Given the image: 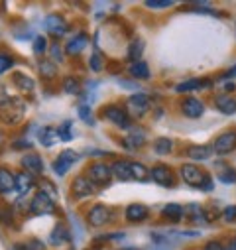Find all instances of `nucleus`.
I'll return each mask as SVG.
<instances>
[{
  "mask_svg": "<svg viewBox=\"0 0 236 250\" xmlns=\"http://www.w3.org/2000/svg\"><path fill=\"white\" fill-rule=\"evenodd\" d=\"M24 114H26V103L18 97H12L4 106H0V120L4 124H10V126L20 124Z\"/></svg>",
  "mask_w": 236,
  "mask_h": 250,
  "instance_id": "f257e3e1",
  "label": "nucleus"
},
{
  "mask_svg": "<svg viewBox=\"0 0 236 250\" xmlns=\"http://www.w3.org/2000/svg\"><path fill=\"white\" fill-rule=\"evenodd\" d=\"M100 116L108 122H112L118 128H130L132 126V116L128 114L126 108L118 106V104H106L104 108H100Z\"/></svg>",
  "mask_w": 236,
  "mask_h": 250,
  "instance_id": "f03ea898",
  "label": "nucleus"
},
{
  "mask_svg": "<svg viewBox=\"0 0 236 250\" xmlns=\"http://www.w3.org/2000/svg\"><path fill=\"white\" fill-rule=\"evenodd\" d=\"M55 211H57V207L53 203V197H49V193H45L41 189L30 201V213L32 215H38V217H41V215H55Z\"/></svg>",
  "mask_w": 236,
  "mask_h": 250,
  "instance_id": "7ed1b4c3",
  "label": "nucleus"
},
{
  "mask_svg": "<svg viewBox=\"0 0 236 250\" xmlns=\"http://www.w3.org/2000/svg\"><path fill=\"white\" fill-rule=\"evenodd\" d=\"M95 185H108L110 177H112V169L110 166L102 164V162H93L89 167H87V173H85Z\"/></svg>",
  "mask_w": 236,
  "mask_h": 250,
  "instance_id": "20e7f679",
  "label": "nucleus"
},
{
  "mask_svg": "<svg viewBox=\"0 0 236 250\" xmlns=\"http://www.w3.org/2000/svg\"><path fill=\"white\" fill-rule=\"evenodd\" d=\"M110 219H112V211H110L106 205L97 203V205H93V207L87 211V223H89L91 227H95V229L108 225Z\"/></svg>",
  "mask_w": 236,
  "mask_h": 250,
  "instance_id": "39448f33",
  "label": "nucleus"
},
{
  "mask_svg": "<svg viewBox=\"0 0 236 250\" xmlns=\"http://www.w3.org/2000/svg\"><path fill=\"white\" fill-rule=\"evenodd\" d=\"M126 110H128L130 116L140 118V116H144V114L150 110V99H148L144 93H136V95L128 97V101H126Z\"/></svg>",
  "mask_w": 236,
  "mask_h": 250,
  "instance_id": "423d86ee",
  "label": "nucleus"
},
{
  "mask_svg": "<svg viewBox=\"0 0 236 250\" xmlns=\"http://www.w3.org/2000/svg\"><path fill=\"white\" fill-rule=\"evenodd\" d=\"M93 193H95V183L87 175H77L71 181V195L75 199H85V197H91Z\"/></svg>",
  "mask_w": 236,
  "mask_h": 250,
  "instance_id": "0eeeda50",
  "label": "nucleus"
},
{
  "mask_svg": "<svg viewBox=\"0 0 236 250\" xmlns=\"http://www.w3.org/2000/svg\"><path fill=\"white\" fill-rule=\"evenodd\" d=\"M77 158H79L77 152H73V150H63L61 154L55 158V162H53V171H55L57 175H65L67 169H71V166L77 162Z\"/></svg>",
  "mask_w": 236,
  "mask_h": 250,
  "instance_id": "6e6552de",
  "label": "nucleus"
},
{
  "mask_svg": "<svg viewBox=\"0 0 236 250\" xmlns=\"http://www.w3.org/2000/svg\"><path fill=\"white\" fill-rule=\"evenodd\" d=\"M234 148H236V130H228V132L220 134V136L215 140V146H213L215 154H218V156H226V154H230Z\"/></svg>",
  "mask_w": 236,
  "mask_h": 250,
  "instance_id": "1a4fd4ad",
  "label": "nucleus"
},
{
  "mask_svg": "<svg viewBox=\"0 0 236 250\" xmlns=\"http://www.w3.org/2000/svg\"><path fill=\"white\" fill-rule=\"evenodd\" d=\"M45 28L49 34H53L55 38H61L63 34H67L69 30V24L65 22V18L61 14H49L45 18Z\"/></svg>",
  "mask_w": 236,
  "mask_h": 250,
  "instance_id": "9d476101",
  "label": "nucleus"
},
{
  "mask_svg": "<svg viewBox=\"0 0 236 250\" xmlns=\"http://www.w3.org/2000/svg\"><path fill=\"white\" fill-rule=\"evenodd\" d=\"M150 177L157 185H163V187H173L175 185V175H173V171L167 166H156V167H152L150 169Z\"/></svg>",
  "mask_w": 236,
  "mask_h": 250,
  "instance_id": "9b49d317",
  "label": "nucleus"
},
{
  "mask_svg": "<svg viewBox=\"0 0 236 250\" xmlns=\"http://www.w3.org/2000/svg\"><path fill=\"white\" fill-rule=\"evenodd\" d=\"M205 175H207V173H203V169L197 167L195 164H185V166H181V177H183V181L189 183V185H193V187H199V185L203 183Z\"/></svg>",
  "mask_w": 236,
  "mask_h": 250,
  "instance_id": "f8f14e48",
  "label": "nucleus"
},
{
  "mask_svg": "<svg viewBox=\"0 0 236 250\" xmlns=\"http://www.w3.org/2000/svg\"><path fill=\"white\" fill-rule=\"evenodd\" d=\"M124 217H126L128 223H142V221H146L150 217V209L146 205H142V203H132V205L126 207Z\"/></svg>",
  "mask_w": 236,
  "mask_h": 250,
  "instance_id": "ddd939ff",
  "label": "nucleus"
},
{
  "mask_svg": "<svg viewBox=\"0 0 236 250\" xmlns=\"http://www.w3.org/2000/svg\"><path fill=\"white\" fill-rule=\"evenodd\" d=\"M181 112L185 116H189V118H199L205 112V104L197 97H189V99H185L181 103Z\"/></svg>",
  "mask_w": 236,
  "mask_h": 250,
  "instance_id": "4468645a",
  "label": "nucleus"
},
{
  "mask_svg": "<svg viewBox=\"0 0 236 250\" xmlns=\"http://www.w3.org/2000/svg\"><path fill=\"white\" fill-rule=\"evenodd\" d=\"M22 167H24V171H28V173H39L41 175V171H43V160L39 158V154H24L22 156Z\"/></svg>",
  "mask_w": 236,
  "mask_h": 250,
  "instance_id": "2eb2a0df",
  "label": "nucleus"
},
{
  "mask_svg": "<svg viewBox=\"0 0 236 250\" xmlns=\"http://www.w3.org/2000/svg\"><path fill=\"white\" fill-rule=\"evenodd\" d=\"M132 162L128 160H116L110 169H112V175L118 179V181H132V169H130Z\"/></svg>",
  "mask_w": 236,
  "mask_h": 250,
  "instance_id": "dca6fc26",
  "label": "nucleus"
},
{
  "mask_svg": "<svg viewBox=\"0 0 236 250\" xmlns=\"http://www.w3.org/2000/svg\"><path fill=\"white\" fill-rule=\"evenodd\" d=\"M16 189V175L8 169L0 166V195H6Z\"/></svg>",
  "mask_w": 236,
  "mask_h": 250,
  "instance_id": "f3484780",
  "label": "nucleus"
},
{
  "mask_svg": "<svg viewBox=\"0 0 236 250\" xmlns=\"http://www.w3.org/2000/svg\"><path fill=\"white\" fill-rule=\"evenodd\" d=\"M211 85H213V81H209V79H189V81H183V83L177 85L175 91L177 93H191V91H199V89L211 87Z\"/></svg>",
  "mask_w": 236,
  "mask_h": 250,
  "instance_id": "a211bd4d",
  "label": "nucleus"
},
{
  "mask_svg": "<svg viewBox=\"0 0 236 250\" xmlns=\"http://www.w3.org/2000/svg\"><path fill=\"white\" fill-rule=\"evenodd\" d=\"M87 43H89V36L87 34H77V36H73L69 40V43L65 45V51L69 55H77V53H81L87 47Z\"/></svg>",
  "mask_w": 236,
  "mask_h": 250,
  "instance_id": "6ab92c4d",
  "label": "nucleus"
},
{
  "mask_svg": "<svg viewBox=\"0 0 236 250\" xmlns=\"http://www.w3.org/2000/svg\"><path fill=\"white\" fill-rule=\"evenodd\" d=\"M12 83H14V85L18 87V91H22V93H32L34 87H36L34 79H32L30 75H26V73H20V71H14V73H12Z\"/></svg>",
  "mask_w": 236,
  "mask_h": 250,
  "instance_id": "aec40b11",
  "label": "nucleus"
},
{
  "mask_svg": "<svg viewBox=\"0 0 236 250\" xmlns=\"http://www.w3.org/2000/svg\"><path fill=\"white\" fill-rule=\"evenodd\" d=\"M34 185H36V179H34L32 173H28V171H20V173L16 175V191H20V193H28Z\"/></svg>",
  "mask_w": 236,
  "mask_h": 250,
  "instance_id": "412c9836",
  "label": "nucleus"
},
{
  "mask_svg": "<svg viewBox=\"0 0 236 250\" xmlns=\"http://www.w3.org/2000/svg\"><path fill=\"white\" fill-rule=\"evenodd\" d=\"M161 215H163L167 221L177 223V221H181V219H183L185 209H183L181 205H177V203H169V205H165V207L161 209Z\"/></svg>",
  "mask_w": 236,
  "mask_h": 250,
  "instance_id": "4be33fe9",
  "label": "nucleus"
},
{
  "mask_svg": "<svg viewBox=\"0 0 236 250\" xmlns=\"http://www.w3.org/2000/svg\"><path fill=\"white\" fill-rule=\"evenodd\" d=\"M38 69H39V75L43 79H55L57 77V65H55V61H51V59H39Z\"/></svg>",
  "mask_w": 236,
  "mask_h": 250,
  "instance_id": "5701e85b",
  "label": "nucleus"
},
{
  "mask_svg": "<svg viewBox=\"0 0 236 250\" xmlns=\"http://www.w3.org/2000/svg\"><path fill=\"white\" fill-rule=\"evenodd\" d=\"M185 154H187L189 158L197 160V162H203V160H207V158L213 154V148H209V146H189V148L185 150Z\"/></svg>",
  "mask_w": 236,
  "mask_h": 250,
  "instance_id": "b1692460",
  "label": "nucleus"
},
{
  "mask_svg": "<svg viewBox=\"0 0 236 250\" xmlns=\"http://www.w3.org/2000/svg\"><path fill=\"white\" fill-rule=\"evenodd\" d=\"M130 77L132 79H150V67L144 61H136L130 65Z\"/></svg>",
  "mask_w": 236,
  "mask_h": 250,
  "instance_id": "393cba45",
  "label": "nucleus"
},
{
  "mask_svg": "<svg viewBox=\"0 0 236 250\" xmlns=\"http://www.w3.org/2000/svg\"><path fill=\"white\" fill-rule=\"evenodd\" d=\"M130 169H132V179H134V181H140V183L148 181V177H150V169H148L144 164H140V162H132Z\"/></svg>",
  "mask_w": 236,
  "mask_h": 250,
  "instance_id": "a878e982",
  "label": "nucleus"
},
{
  "mask_svg": "<svg viewBox=\"0 0 236 250\" xmlns=\"http://www.w3.org/2000/svg\"><path fill=\"white\" fill-rule=\"evenodd\" d=\"M51 240L55 244H61V242H69L71 240V234H69V229L63 225V223H59L55 229H53V234H51Z\"/></svg>",
  "mask_w": 236,
  "mask_h": 250,
  "instance_id": "bb28decb",
  "label": "nucleus"
},
{
  "mask_svg": "<svg viewBox=\"0 0 236 250\" xmlns=\"http://www.w3.org/2000/svg\"><path fill=\"white\" fill-rule=\"evenodd\" d=\"M0 225L6 227V229H12L16 225V215L10 207L6 205H0Z\"/></svg>",
  "mask_w": 236,
  "mask_h": 250,
  "instance_id": "cd10ccee",
  "label": "nucleus"
},
{
  "mask_svg": "<svg viewBox=\"0 0 236 250\" xmlns=\"http://www.w3.org/2000/svg\"><path fill=\"white\" fill-rule=\"evenodd\" d=\"M215 104H216V108H218L222 114H234V112H236V103H234V99H228V97H216Z\"/></svg>",
  "mask_w": 236,
  "mask_h": 250,
  "instance_id": "c85d7f7f",
  "label": "nucleus"
},
{
  "mask_svg": "<svg viewBox=\"0 0 236 250\" xmlns=\"http://www.w3.org/2000/svg\"><path fill=\"white\" fill-rule=\"evenodd\" d=\"M61 87H63V91H65L67 95H79V93H81V83H79V79L73 77V75H67V77L63 79Z\"/></svg>",
  "mask_w": 236,
  "mask_h": 250,
  "instance_id": "c756f323",
  "label": "nucleus"
},
{
  "mask_svg": "<svg viewBox=\"0 0 236 250\" xmlns=\"http://www.w3.org/2000/svg\"><path fill=\"white\" fill-rule=\"evenodd\" d=\"M39 142L43 144V146H53V142H55V136H57V130L55 128H51V126H43V128H39Z\"/></svg>",
  "mask_w": 236,
  "mask_h": 250,
  "instance_id": "7c9ffc66",
  "label": "nucleus"
},
{
  "mask_svg": "<svg viewBox=\"0 0 236 250\" xmlns=\"http://www.w3.org/2000/svg\"><path fill=\"white\" fill-rule=\"evenodd\" d=\"M144 51V42L142 40H134L128 47V59L132 61V63H136V61H140V55Z\"/></svg>",
  "mask_w": 236,
  "mask_h": 250,
  "instance_id": "2f4dec72",
  "label": "nucleus"
},
{
  "mask_svg": "<svg viewBox=\"0 0 236 250\" xmlns=\"http://www.w3.org/2000/svg\"><path fill=\"white\" fill-rule=\"evenodd\" d=\"M171 148H173L171 138H157L156 144H154V152L159 154V156H167L171 152Z\"/></svg>",
  "mask_w": 236,
  "mask_h": 250,
  "instance_id": "473e14b6",
  "label": "nucleus"
},
{
  "mask_svg": "<svg viewBox=\"0 0 236 250\" xmlns=\"http://www.w3.org/2000/svg\"><path fill=\"white\" fill-rule=\"evenodd\" d=\"M55 130H57V136L61 138L63 142H69L71 140V120H65L61 126H57Z\"/></svg>",
  "mask_w": 236,
  "mask_h": 250,
  "instance_id": "72a5a7b5",
  "label": "nucleus"
},
{
  "mask_svg": "<svg viewBox=\"0 0 236 250\" xmlns=\"http://www.w3.org/2000/svg\"><path fill=\"white\" fill-rule=\"evenodd\" d=\"M32 49H34L36 55H43L45 49H47V40H45V36H36V38H34V45H32Z\"/></svg>",
  "mask_w": 236,
  "mask_h": 250,
  "instance_id": "f704fd0d",
  "label": "nucleus"
},
{
  "mask_svg": "<svg viewBox=\"0 0 236 250\" xmlns=\"http://www.w3.org/2000/svg\"><path fill=\"white\" fill-rule=\"evenodd\" d=\"M12 65H14V57L10 53H0V75L8 71Z\"/></svg>",
  "mask_w": 236,
  "mask_h": 250,
  "instance_id": "c9c22d12",
  "label": "nucleus"
},
{
  "mask_svg": "<svg viewBox=\"0 0 236 250\" xmlns=\"http://www.w3.org/2000/svg\"><path fill=\"white\" fill-rule=\"evenodd\" d=\"M102 55H100V51H95L93 55H91V59H89V65H91V69L93 71H100L102 69Z\"/></svg>",
  "mask_w": 236,
  "mask_h": 250,
  "instance_id": "e433bc0d",
  "label": "nucleus"
},
{
  "mask_svg": "<svg viewBox=\"0 0 236 250\" xmlns=\"http://www.w3.org/2000/svg\"><path fill=\"white\" fill-rule=\"evenodd\" d=\"M171 4H173L171 0H148V2H146L148 8H167Z\"/></svg>",
  "mask_w": 236,
  "mask_h": 250,
  "instance_id": "4c0bfd02",
  "label": "nucleus"
},
{
  "mask_svg": "<svg viewBox=\"0 0 236 250\" xmlns=\"http://www.w3.org/2000/svg\"><path fill=\"white\" fill-rule=\"evenodd\" d=\"M79 116H81L85 122L95 124V122H93V116H91V106H89V104H81V106H79Z\"/></svg>",
  "mask_w": 236,
  "mask_h": 250,
  "instance_id": "58836bf2",
  "label": "nucleus"
},
{
  "mask_svg": "<svg viewBox=\"0 0 236 250\" xmlns=\"http://www.w3.org/2000/svg\"><path fill=\"white\" fill-rule=\"evenodd\" d=\"M218 179H220L222 183H234V181H236V171L228 167V171H222V173L218 175Z\"/></svg>",
  "mask_w": 236,
  "mask_h": 250,
  "instance_id": "ea45409f",
  "label": "nucleus"
},
{
  "mask_svg": "<svg viewBox=\"0 0 236 250\" xmlns=\"http://www.w3.org/2000/svg\"><path fill=\"white\" fill-rule=\"evenodd\" d=\"M222 217H224L226 223H234V221H236V205L226 207V209L222 211Z\"/></svg>",
  "mask_w": 236,
  "mask_h": 250,
  "instance_id": "a19ab883",
  "label": "nucleus"
},
{
  "mask_svg": "<svg viewBox=\"0 0 236 250\" xmlns=\"http://www.w3.org/2000/svg\"><path fill=\"white\" fill-rule=\"evenodd\" d=\"M51 55L57 57V61H65V53H63V49H61V45H59V43L51 45Z\"/></svg>",
  "mask_w": 236,
  "mask_h": 250,
  "instance_id": "79ce46f5",
  "label": "nucleus"
},
{
  "mask_svg": "<svg viewBox=\"0 0 236 250\" xmlns=\"http://www.w3.org/2000/svg\"><path fill=\"white\" fill-rule=\"evenodd\" d=\"M213 179H211V175H205V179H203V183L199 185V189H203V191H213Z\"/></svg>",
  "mask_w": 236,
  "mask_h": 250,
  "instance_id": "37998d69",
  "label": "nucleus"
},
{
  "mask_svg": "<svg viewBox=\"0 0 236 250\" xmlns=\"http://www.w3.org/2000/svg\"><path fill=\"white\" fill-rule=\"evenodd\" d=\"M24 148L30 150L32 148V142L30 140H20V142H14L12 144V150H24Z\"/></svg>",
  "mask_w": 236,
  "mask_h": 250,
  "instance_id": "c03bdc74",
  "label": "nucleus"
},
{
  "mask_svg": "<svg viewBox=\"0 0 236 250\" xmlns=\"http://www.w3.org/2000/svg\"><path fill=\"white\" fill-rule=\"evenodd\" d=\"M203 250H226V248H224L220 242L211 240V242H207V244H205V248H203Z\"/></svg>",
  "mask_w": 236,
  "mask_h": 250,
  "instance_id": "a18cd8bd",
  "label": "nucleus"
},
{
  "mask_svg": "<svg viewBox=\"0 0 236 250\" xmlns=\"http://www.w3.org/2000/svg\"><path fill=\"white\" fill-rule=\"evenodd\" d=\"M10 99H12V97H10V95L4 91V87H0V106H4V104L10 101Z\"/></svg>",
  "mask_w": 236,
  "mask_h": 250,
  "instance_id": "49530a36",
  "label": "nucleus"
},
{
  "mask_svg": "<svg viewBox=\"0 0 236 250\" xmlns=\"http://www.w3.org/2000/svg\"><path fill=\"white\" fill-rule=\"evenodd\" d=\"M222 77H224V79H234V77H236V65H234L232 69H228V71H226Z\"/></svg>",
  "mask_w": 236,
  "mask_h": 250,
  "instance_id": "de8ad7c7",
  "label": "nucleus"
},
{
  "mask_svg": "<svg viewBox=\"0 0 236 250\" xmlns=\"http://www.w3.org/2000/svg\"><path fill=\"white\" fill-rule=\"evenodd\" d=\"M228 250H236V240H230L228 242Z\"/></svg>",
  "mask_w": 236,
  "mask_h": 250,
  "instance_id": "09e8293b",
  "label": "nucleus"
}]
</instances>
